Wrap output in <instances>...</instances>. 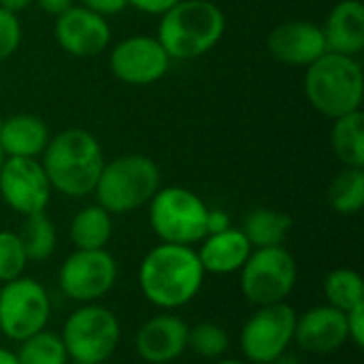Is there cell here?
<instances>
[{
    "label": "cell",
    "mask_w": 364,
    "mask_h": 364,
    "mask_svg": "<svg viewBox=\"0 0 364 364\" xmlns=\"http://www.w3.org/2000/svg\"><path fill=\"white\" fill-rule=\"evenodd\" d=\"M205 275L196 247L158 243L139 264V290L156 309L177 311L198 296Z\"/></svg>",
    "instance_id": "1"
},
{
    "label": "cell",
    "mask_w": 364,
    "mask_h": 364,
    "mask_svg": "<svg viewBox=\"0 0 364 364\" xmlns=\"http://www.w3.org/2000/svg\"><path fill=\"white\" fill-rule=\"evenodd\" d=\"M38 160L51 190L68 198H85L94 194L96 181L107 162L98 139L83 128H66L53 134Z\"/></svg>",
    "instance_id": "2"
},
{
    "label": "cell",
    "mask_w": 364,
    "mask_h": 364,
    "mask_svg": "<svg viewBox=\"0 0 364 364\" xmlns=\"http://www.w3.org/2000/svg\"><path fill=\"white\" fill-rule=\"evenodd\" d=\"M226 32V17L211 0H179L164 11L156 38L171 60H196L209 53Z\"/></svg>",
    "instance_id": "3"
},
{
    "label": "cell",
    "mask_w": 364,
    "mask_h": 364,
    "mask_svg": "<svg viewBox=\"0 0 364 364\" xmlns=\"http://www.w3.org/2000/svg\"><path fill=\"white\" fill-rule=\"evenodd\" d=\"M303 90L309 105L328 119L360 111L364 75L358 58L326 51L305 68Z\"/></svg>",
    "instance_id": "4"
},
{
    "label": "cell",
    "mask_w": 364,
    "mask_h": 364,
    "mask_svg": "<svg viewBox=\"0 0 364 364\" xmlns=\"http://www.w3.org/2000/svg\"><path fill=\"white\" fill-rule=\"evenodd\" d=\"M162 188L160 166L143 154H124L105 162L94 188L96 203L111 215L132 213Z\"/></svg>",
    "instance_id": "5"
},
{
    "label": "cell",
    "mask_w": 364,
    "mask_h": 364,
    "mask_svg": "<svg viewBox=\"0 0 364 364\" xmlns=\"http://www.w3.org/2000/svg\"><path fill=\"white\" fill-rule=\"evenodd\" d=\"M207 203L183 186L160 188L147 203V220L160 243L194 247L207 237Z\"/></svg>",
    "instance_id": "6"
},
{
    "label": "cell",
    "mask_w": 364,
    "mask_h": 364,
    "mask_svg": "<svg viewBox=\"0 0 364 364\" xmlns=\"http://www.w3.org/2000/svg\"><path fill=\"white\" fill-rule=\"evenodd\" d=\"M60 337L70 360L105 364L119 348V318L100 303L79 305L62 324Z\"/></svg>",
    "instance_id": "7"
},
{
    "label": "cell",
    "mask_w": 364,
    "mask_h": 364,
    "mask_svg": "<svg viewBox=\"0 0 364 364\" xmlns=\"http://www.w3.org/2000/svg\"><path fill=\"white\" fill-rule=\"evenodd\" d=\"M299 279L296 258L284 247H256L239 271L243 299L254 307L288 303Z\"/></svg>",
    "instance_id": "8"
},
{
    "label": "cell",
    "mask_w": 364,
    "mask_h": 364,
    "mask_svg": "<svg viewBox=\"0 0 364 364\" xmlns=\"http://www.w3.org/2000/svg\"><path fill=\"white\" fill-rule=\"evenodd\" d=\"M51 318V296L34 277L21 275L0 286V333L9 341H23L43 328Z\"/></svg>",
    "instance_id": "9"
},
{
    "label": "cell",
    "mask_w": 364,
    "mask_h": 364,
    "mask_svg": "<svg viewBox=\"0 0 364 364\" xmlns=\"http://www.w3.org/2000/svg\"><path fill=\"white\" fill-rule=\"evenodd\" d=\"M119 267L109 250H75L58 269V286L77 305L102 301L117 284Z\"/></svg>",
    "instance_id": "10"
},
{
    "label": "cell",
    "mask_w": 364,
    "mask_h": 364,
    "mask_svg": "<svg viewBox=\"0 0 364 364\" xmlns=\"http://www.w3.org/2000/svg\"><path fill=\"white\" fill-rule=\"evenodd\" d=\"M296 311L288 303L256 307L239 333V348L250 364H267L288 354L294 343Z\"/></svg>",
    "instance_id": "11"
},
{
    "label": "cell",
    "mask_w": 364,
    "mask_h": 364,
    "mask_svg": "<svg viewBox=\"0 0 364 364\" xmlns=\"http://www.w3.org/2000/svg\"><path fill=\"white\" fill-rule=\"evenodd\" d=\"M51 183L38 158H6L0 168V198L21 218L43 213L51 198Z\"/></svg>",
    "instance_id": "12"
},
{
    "label": "cell",
    "mask_w": 364,
    "mask_h": 364,
    "mask_svg": "<svg viewBox=\"0 0 364 364\" xmlns=\"http://www.w3.org/2000/svg\"><path fill=\"white\" fill-rule=\"evenodd\" d=\"M109 68L126 85H151L168 73L171 58L156 36L132 34L111 49Z\"/></svg>",
    "instance_id": "13"
},
{
    "label": "cell",
    "mask_w": 364,
    "mask_h": 364,
    "mask_svg": "<svg viewBox=\"0 0 364 364\" xmlns=\"http://www.w3.org/2000/svg\"><path fill=\"white\" fill-rule=\"evenodd\" d=\"M53 36L66 53L75 58H94L109 47L111 26L107 17L81 4H73L55 17Z\"/></svg>",
    "instance_id": "14"
},
{
    "label": "cell",
    "mask_w": 364,
    "mask_h": 364,
    "mask_svg": "<svg viewBox=\"0 0 364 364\" xmlns=\"http://www.w3.org/2000/svg\"><path fill=\"white\" fill-rule=\"evenodd\" d=\"M190 326L173 311L145 320L134 335V352L147 364H171L188 352Z\"/></svg>",
    "instance_id": "15"
},
{
    "label": "cell",
    "mask_w": 364,
    "mask_h": 364,
    "mask_svg": "<svg viewBox=\"0 0 364 364\" xmlns=\"http://www.w3.org/2000/svg\"><path fill=\"white\" fill-rule=\"evenodd\" d=\"M294 343L314 356L335 354L348 343L346 314L326 303L303 311L296 316Z\"/></svg>",
    "instance_id": "16"
},
{
    "label": "cell",
    "mask_w": 364,
    "mask_h": 364,
    "mask_svg": "<svg viewBox=\"0 0 364 364\" xmlns=\"http://www.w3.org/2000/svg\"><path fill=\"white\" fill-rule=\"evenodd\" d=\"M267 47L277 62L303 68H307L311 62H316L328 51L322 26H316L314 21L305 19L284 21L275 26L269 34Z\"/></svg>",
    "instance_id": "17"
},
{
    "label": "cell",
    "mask_w": 364,
    "mask_h": 364,
    "mask_svg": "<svg viewBox=\"0 0 364 364\" xmlns=\"http://www.w3.org/2000/svg\"><path fill=\"white\" fill-rule=\"evenodd\" d=\"M252 250L243 230L230 226L222 232L207 235L198 243L196 254L207 275H232L241 271Z\"/></svg>",
    "instance_id": "18"
},
{
    "label": "cell",
    "mask_w": 364,
    "mask_h": 364,
    "mask_svg": "<svg viewBox=\"0 0 364 364\" xmlns=\"http://www.w3.org/2000/svg\"><path fill=\"white\" fill-rule=\"evenodd\" d=\"M322 34L326 49L341 55L358 58L364 49V6L360 0H341L337 2L324 26Z\"/></svg>",
    "instance_id": "19"
},
{
    "label": "cell",
    "mask_w": 364,
    "mask_h": 364,
    "mask_svg": "<svg viewBox=\"0 0 364 364\" xmlns=\"http://www.w3.org/2000/svg\"><path fill=\"white\" fill-rule=\"evenodd\" d=\"M51 134L47 124L32 113L4 117L0 130V149L6 158H41Z\"/></svg>",
    "instance_id": "20"
},
{
    "label": "cell",
    "mask_w": 364,
    "mask_h": 364,
    "mask_svg": "<svg viewBox=\"0 0 364 364\" xmlns=\"http://www.w3.org/2000/svg\"><path fill=\"white\" fill-rule=\"evenodd\" d=\"M75 250H107L113 237V215L98 203L81 207L68 228Z\"/></svg>",
    "instance_id": "21"
},
{
    "label": "cell",
    "mask_w": 364,
    "mask_h": 364,
    "mask_svg": "<svg viewBox=\"0 0 364 364\" xmlns=\"http://www.w3.org/2000/svg\"><path fill=\"white\" fill-rule=\"evenodd\" d=\"M241 230L254 250L256 247H277V245L286 243V239L292 230V218L277 209L258 207V209H252L243 218Z\"/></svg>",
    "instance_id": "22"
},
{
    "label": "cell",
    "mask_w": 364,
    "mask_h": 364,
    "mask_svg": "<svg viewBox=\"0 0 364 364\" xmlns=\"http://www.w3.org/2000/svg\"><path fill=\"white\" fill-rule=\"evenodd\" d=\"M331 145L343 166L364 168V113L354 111L333 119Z\"/></svg>",
    "instance_id": "23"
},
{
    "label": "cell",
    "mask_w": 364,
    "mask_h": 364,
    "mask_svg": "<svg viewBox=\"0 0 364 364\" xmlns=\"http://www.w3.org/2000/svg\"><path fill=\"white\" fill-rule=\"evenodd\" d=\"M322 292H324L326 305H331L343 314L364 303V282L360 273L354 269L331 271L324 277Z\"/></svg>",
    "instance_id": "24"
},
{
    "label": "cell",
    "mask_w": 364,
    "mask_h": 364,
    "mask_svg": "<svg viewBox=\"0 0 364 364\" xmlns=\"http://www.w3.org/2000/svg\"><path fill=\"white\" fill-rule=\"evenodd\" d=\"M17 235L23 243L30 262H43L53 256L58 245V232L45 211L23 218V224Z\"/></svg>",
    "instance_id": "25"
},
{
    "label": "cell",
    "mask_w": 364,
    "mask_h": 364,
    "mask_svg": "<svg viewBox=\"0 0 364 364\" xmlns=\"http://www.w3.org/2000/svg\"><path fill=\"white\" fill-rule=\"evenodd\" d=\"M328 205L339 215H356L364 207V171L346 166L328 186Z\"/></svg>",
    "instance_id": "26"
},
{
    "label": "cell",
    "mask_w": 364,
    "mask_h": 364,
    "mask_svg": "<svg viewBox=\"0 0 364 364\" xmlns=\"http://www.w3.org/2000/svg\"><path fill=\"white\" fill-rule=\"evenodd\" d=\"M19 364H68V352L64 348V341L60 333H53L49 328H43L41 333L19 341V348L15 352Z\"/></svg>",
    "instance_id": "27"
},
{
    "label": "cell",
    "mask_w": 364,
    "mask_h": 364,
    "mask_svg": "<svg viewBox=\"0 0 364 364\" xmlns=\"http://www.w3.org/2000/svg\"><path fill=\"white\" fill-rule=\"evenodd\" d=\"M230 348V335L224 326L215 322H200L190 326L188 333V350L205 360H222Z\"/></svg>",
    "instance_id": "28"
},
{
    "label": "cell",
    "mask_w": 364,
    "mask_h": 364,
    "mask_svg": "<svg viewBox=\"0 0 364 364\" xmlns=\"http://www.w3.org/2000/svg\"><path fill=\"white\" fill-rule=\"evenodd\" d=\"M28 262L30 260L26 256L19 235L13 230H0V284L26 275Z\"/></svg>",
    "instance_id": "29"
},
{
    "label": "cell",
    "mask_w": 364,
    "mask_h": 364,
    "mask_svg": "<svg viewBox=\"0 0 364 364\" xmlns=\"http://www.w3.org/2000/svg\"><path fill=\"white\" fill-rule=\"evenodd\" d=\"M21 36H23V30H21V21L17 13H11L0 6V62L11 58L19 49Z\"/></svg>",
    "instance_id": "30"
},
{
    "label": "cell",
    "mask_w": 364,
    "mask_h": 364,
    "mask_svg": "<svg viewBox=\"0 0 364 364\" xmlns=\"http://www.w3.org/2000/svg\"><path fill=\"white\" fill-rule=\"evenodd\" d=\"M346 328H348V341H352L356 348L364 346V303L356 305L354 309L346 311Z\"/></svg>",
    "instance_id": "31"
},
{
    "label": "cell",
    "mask_w": 364,
    "mask_h": 364,
    "mask_svg": "<svg viewBox=\"0 0 364 364\" xmlns=\"http://www.w3.org/2000/svg\"><path fill=\"white\" fill-rule=\"evenodd\" d=\"M79 4L109 19V17L122 13L128 6V0H79Z\"/></svg>",
    "instance_id": "32"
},
{
    "label": "cell",
    "mask_w": 364,
    "mask_h": 364,
    "mask_svg": "<svg viewBox=\"0 0 364 364\" xmlns=\"http://www.w3.org/2000/svg\"><path fill=\"white\" fill-rule=\"evenodd\" d=\"M179 0H128V6L145 13V15H162L164 11H168L171 6H175Z\"/></svg>",
    "instance_id": "33"
},
{
    "label": "cell",
    "mask_w": 364,
    "mask_h": 364,
    "mask_svg": "<svg viewBox=\"0 0 364 364\" xmlns=\"http://www.w3.org/2000/svg\"><path fill=\"white\" fill-rule=\"evenodd\" d=\"M230 215L224 211V209H211L209 207V213H207V235H213V232H222L226 228H230Z\"/></svg>",
    "instance_id": "34"
},
{
    "label": "cell",
    "mask_w": 364,
    "mask_h": 364,
    "mask_svg": "<svg viewBox=\"0 0 364 364\" xmlns=\"http://www.w3.org/2000/svg\"><path fill=\"white\" fill-rule=\"evenodd\" d=\"M32 4H36L43 13H47V15H53V17H58V15H62L66 9H70L73 4H75V0H32Z\"/></svg>",
    "instance_id": "35"
},
{
    "label": "cell",
    "mask_w": 364,
    "mask_h": 364,
    "mask_svg": "<svg viewBox=\"0 0 364 364\" xmlns=\"http://www.w3.org/2000/svg\"><path fill=\"white\" fill-rule=\"evenodd\" d=\"M30 4H32V0H0V6L11 13H19L23 9H28Z\"/></svg>",
    "instance_id": "36"
},
{
    "label": "cell",
    "mask_w": 364,
    "mask_h": 364,
    "mask_svg": "<svg viewBox=\"0 0 364 364\" xmlns=\"http://www.w3.org/2000/svg\"><path fill=\"white\" fill-rule=\"evenodd\" d=\"M0 364H19V363H17L15 352H11V350H6V348H0Z\"/></svg>",
    "instance_id": "37"
},
{
    "label": "cell",
    "mask_w": 364,
    "mask_h": 364,
    "mask_svg": "<svg viewBox=\"0 0 364 364\" xmlns=\"http://www.w3.org/2000/svg\"><path fill=\"white\" fill-rule=\"evenodd\" d=\"M267 364H301L299 363V358H294V356H290V354H282L279 358H275V360H271V363Z\"/></svg>",
    "instance_id": "38"
},
{
    "label": "cell",
    "mask_w": 364,
    "mask_h": 364,
    "mask_svg": "<svg viewBox=\"0 0 364 364\" xmlns=\"http://www.w3.org/2000/svg\"><path fill=\"white\" fill-rule=\"evenodd\" d=\"M213 364H250L245 360H235V358H222V360H215Z\"/></svg>",
    "instance_id": "39"
},
{
    "label": "cell",
    "mask_w": 364,
    "mask_h": 364,
    "mask_svg": "<svg viewBox=\"0 0 364 364\" xmlns=\"http://www.w3.org/2000/svg\"><path fill=\"white\" fill-rule=\"evenodd\" d=\"M4 160H6V156H4V151L0 149V168H2V164H4Z\"/></svg>",
    "instance_id": "40"
},
{
    "label": "cell",
    "mask_w": 364,
    "mask_h": 364,
    "mask_svg": "<svg viewBox=\"0 0 364 364\" xmlns=\"http://www.w3.org/2000/svg\"><path fill=\"white\" fill-rule=\"evenodd\" d=\"M2 124H4V115H0V130H2Z\"/></svg>",
    "instance_id": "41"
},
{
    "label": "cell",
    "mask_w": 364,
    "mask_h": 364,
    "mask_svg": "<svg viewBox=\"0 0 364 364\" xmlns=\"http://www.w3.org/2000/svg\"><path fill=\"white\" fill-rule=\"evenodd\" d=\"M68 364H90V363H79V360H70Z\"/></svg>",
    "instance_id": "42"
}]
</instances>
